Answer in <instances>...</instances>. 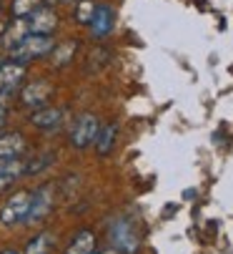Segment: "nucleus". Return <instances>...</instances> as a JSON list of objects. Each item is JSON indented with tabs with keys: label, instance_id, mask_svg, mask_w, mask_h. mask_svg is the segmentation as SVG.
<instances>
[{
	"label": "nucleus",
	"instance_id": "obj_1",
	"mask_svg": "<svg viewBox=\"0 0 233 254\" xmlns=\"http://www.w3.org/2000/svg\"><path fill=\"white\" fill-rule=\"evenodd\" d=\"M53 48H55V43H53L50 35L30 33V35H25V38H23L15 48H10V56H13V61H18V63H28V61L46 58Z\"/></svg>",
	"mask_w": 233,
	"mask_h": 254
},
{
	"label": "nucleus",
	"instance_id": "obj_2",
	"mask_svg": "<svg viewBox=\"0 0 233 254\" xmlns=\"http://www.w3.org/2000/svg\"><path fill=\"white\" fill-rule=\"evenodd\" d=\"M110 244L118 254H136L140 247V237L131 219H118L110 224Z\"/></svg>",
	"mask_w": 233,
	"mask_h": 254
},
{
	"label": "nucleus",
	"instance_id": "obj_3",
	"mask_svg": "<svg viewBox=\"0 0 233 254\" xmlns=\"http://www.w3.org/2000/svg\"><path fill=\"white\" fill-rule=\"evenodd\" d=\"M30 191H18L13 194L5 206L0 209V224L5 227H15V224H25V216H28V209H30Z\"/></svg>",
	"mask_w": 233,
	"mask_h": 254
},
{
	"label": "nucleus",
	"instance_id": "obj_4",
	"mask_svg": "<svg viewBox=\"0 0 233 254\" xmlns=\"http://www.w3.org/2000/svg\"><path fill=\"white\" fill-rule=\"evenodd\" d=\"M98 128H100V124H98V119H95L93 114L78 116V121H75L73 128H70V143H73L75 149L91 146V143L95 141V136H98Z\"/></svg>",
	"mask_w": 233,
	"mask_h": 254
},
{
	"label": "nucleus",
	"instance_id": "obj_5",
	"mask_svg": "<svg viewBox=\"0 0 233 254\" xmlns=\"http://www.w3.org/2000/svg\"><path fill=\"white\" fill-rule=\"evenodd\" d=\"M50 206H53V187H41L30 196V209H28V216H25V224L43 222L50 211Z\"/></svg>",
	"mask_w": 233,
	"mask_h": 254
},
{
	"label": "nucleus",
	"instance_id": "obj_6",
	"mask_svg": "<svg viewBox=\"0 0 233 254\" xmlns=\"http://www.w3.org/2000/svg\"><path fill=\"white\" fill-rule=\"evenodd\" d=\"M25 20H28L30 33H38V35H50V33L55 30V25H58V15H55V10L48 8V5L35 8Z\"/></svg>",
	"mask_w": 233,
	"mask_h": 254
},
{
	"label": "nucleus",
	"instance_id": "obj_7",
	"mask_svg": "<svg viewBox=\"0 0 233 254\" xmlns=\"http://www.w3.org/2000/svg\"><path fill=\"white\" fill-rule=\"evenodd\" d=\"M91 33L95 41H103L108 38V35L113 33V25H115V13L110 5H95L93 10V18H91Z\"/></svg>",
	"mask_w": 233,
	"mask_h": 254
},
{
	"label": "nucleus",
	"instance_id": "obj_8",
	"mask_svg": "<svg viewBox=\"0 0 233 254\" xmlns=\"http://www.w3.org/2000/svg\"><path fill=\"white\" fill-rule=\"evenodd\" d=\"M50 93H53L50 83H46V81H33L30 86L23 88L20 101H23V106H28V108H43L46 101L50 98Z\"/></svg>",
	"mask_w": 233,
	"mask_h": 254
},
{
	"label": "nucleus",
	"instance_id": "obj_9",
	"mask_svg": "<svg viewBox=\"0 0 233 254\" xmlns=\"http://www.w3.org/2000/svg\"><path fill=\"white\" fill-rule=\"evenodd\" d=\"M25 76V63L18 61H8L0 63V93H10Z\"/></svg>",
	"mask_w": 233,
	"mask_h": 254
},
{
	"label": "nucleus",
	"instance_id": "obj_10",
	"mask_svg": "<svg viewBox=\"0 0 233 254\" xmlns=\"http://www.w3.org/2000/svg\"><path fill=\"white\" fill-rule=\"evenodd\" d=\"M20 176H25V161L20 156L0 159V194H3L13 181H18Z\"/></svg>",
	"mask_w": 233,
	"mask_h": 254
},
{
	"label": "nucleus",
	"instance_id": "obj_11",
	"mask_svg": "<svg viewBox=\"0 0 233 254\" xmlns=\"http://www.w3.org/2000/svg\"><path fill=\"white\" fill-rule=\"evenodd\" d=\"M30 124L38 128H58L63 124V108H38V111L30 116Z\"/></svg>",
	"mask_w": 233,
	"mask_h": 254
},
{
	"label": "nucleus",
	"instance_id": "obj_12",
	"mask_svg": "<svg viewBox=\"0 0 233 254\" xmlns=\"http://www.w3.org/2000/svg\"><path fill=\"white\" fill-rule=\"evenodd\" d=\"M25 151V138L20 133H0V159H13Z\"/></svg>",
	"mask_w": 233,
	"mask_h": 254
},
{
	"label": "nucleus",
	"instance_id": "obj_13",
	"mask_svg": "<svg viewBox=\"0 0 233 254\" xmlns=\"http://www.w3.org/2000/svg\"><path fill=\"white\" fill-rule=\"evenodd\" d=\"M115 136H118V126H115V124H108V126H100V128H98V136H95L93 143H95V149H98L100 156H108V154L113 151Z\"/></svg>",
	"mask_w": 233,
	"mask_h": 254
},
{
	"label": "nucleus",
	"instance_id": "obj_14",
	"mask_svg": "<svg viewBox=\"0 0 233 254\" xmlns=\"http://www.w3.org/2000/svg\"><path fill=\"white\" fill-rule=\"evenodd\" d=\"M25 35H30V28H28V20L25 18H15L13 23H10V28L5 30V35H3V46L5 48H15Z\"/></svg>",
	"mask_w": 233,
	"mask_h": 254
},
{
	"label": "nucleus",
	"instance_id": "obj_15",
	"mask_svg": "<svg viewBox=\"0 0 233 254\" xmlns=\"http://www.w3.org/2000/svg\"><path fill=\"white\" fill-rule=\"evenodd\" d=\"M95 252V234L93 232H78L65 249V254H93Z\"/></svg>",
	"mask_w": 233,
	"mask_h": 254
},
{
	"label": "nucleus",
	"instance_id": "obj_16",
	"mask_svg": "<svg viewBox=\"0 0 233 254\" xmlns=\"http://www.w3.org/2000/svg\"><path fill=\"white\" fill-rule=\"evenodd\" d=\"M53 244H55L53 234L43 232V234H38V237L25 247V254H50V252H53Z\"/></svg>",
	"mask_w": 233,
	"mask_h": 254
},
{
	"label": "nucleus",
	"instance_id": "obj_17",
	"mask_svg": "<svg viewBox=\"0 0 233 254\" xmlns=\"http://www.w3.org/2000/svg\"><path fill=\"white\" fill-rule=\"evenodd\" d=\"M41 0H15L13 3V15L15 18H28L35 8H41Z\"/></svg>",
	"mask_w": 233,
	"mask_h": 254
},
{
	"label": "nucleus",
	"instance_id": "obj_18",
	"mask_svg": "<svg viewBox=\"0 0 233 254\" xmlns=\"http://www.w3.org/2000/svg\"><path fill=\"white\" fill-rule=\"evenodd\" d=\"M50 53L55 56V58H53V63H55V65H63V63H68V61H70V56L75 53V43H73V41H68V43H63L60 48H53Z\"/></svg>",
	"mask_w": 233,
	"mask_h": 254
},
{
	"label": "nucleus",
	"instance_id": "obj_19",
	"mask_svg": "<svg viewBox=\"0 0 233 254\" xmlns=\"http://www.w3.org/2000/svg\"><path fill=\"white\" fill-rule=\"evenodd\" d=\"M93 10H95L93 0H81V5H78V10H75V20L78 23H91Z\"/></svg>",
	"mask_w": 233,
	"mask_h": 254
},
{
	"label": "nucleus",
	"instance_id": "obj_20",
	"mask_svg": "<svg viewBox=\"0 0 233 254\" xmlns=\"http://www.w3.org/2000/svg\"><path fill=\"white\" fill-rule=\"evenodd\" d=\"M5 106H8V93H0V126L5 121Z\"/></svg>",
	"mask_w": 233,
	"mask_h": 254
},
{
	"label": "nucleus",
	"instance_id": "obj_21",
	"mask_svg": "<svg viewBox=\"0 0 233 254\" xmlns=\"http://www.w3.org/2000/svg\"><path fill=\"white\" fill-rule=\"evenodd\" d=\"M0 254H18V252H13V249H5V252H0Z\"/></svg>",
	"mask_w": 233,
	"mask_h": 254
},
{
	"label": "nucleus",
	"instance_id": "obj_22",
	"mask_svg": "<svg viewBox=\"0 0 233 254\" xmlns=\"http://www.w3.org/2000/svg\"><path fill=\"white\" fill-rule=\"evenodd\" d=\"M53 3H70V0H53Z\"/></svg>",
	"mask_w": 233,
	"mask_h": 254
},
{
	"label": "nucleus",
	"instance_id": "obj_23",
	"mask_svg": "<svg viewBox=\"0 0 233 254\" xmlns=\"http://www.w3.org/2000/svg\"><path fill=\"white\" fill-rule=\"evenodd\" d=\"M103 254H115V252H103Z\"/></svg>",
	"mask_w": 233,
	"mask_h": 254
}]
</instances>
